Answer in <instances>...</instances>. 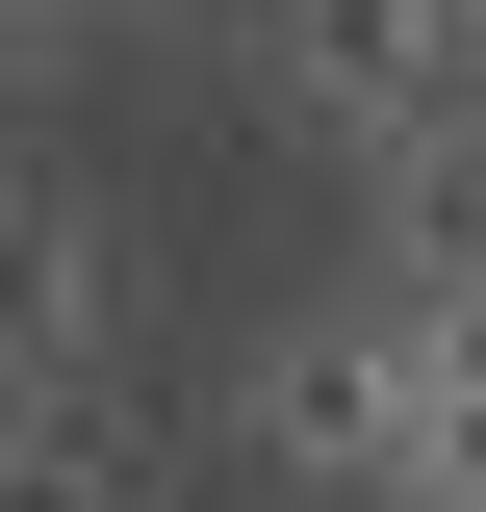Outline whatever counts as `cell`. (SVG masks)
I'll use <instances>...</instances> for the list:
<instances>
[{"instance_id":"cell-2","label":"cell","mask_w":486,"mask_h":512,"mask_svg":"<svg viewBox=\"0 0 486 512\" xmlns=\"http://www.w3.org/2000/svg\"><path fill=\"white\" fill-rule=\"evenodd\" d=\"M128 359V231L77 180H0V410H77Z\"/></svg>"},{"instance_id":"cell-1","label":"cell","mask_w":486,"mask_h":512,"mask_svg":"<svg viewBox=\"0 0 486 512\" xmlns=\"http://www.w3.org/2000/svg\"><path fill=\"white\" fill-rule=\"evenodd\" d=\"M231 410H256V461H282V487L410 512V308H282V333L231 359Z\"/></svg>"},{"instance_id":"cell-5","label":"cell","mask_w":486,"mask_h":512,"mask_svg":"<svg viewBox=\"0 0 486 512\" xmlns=\"http://www.w3.org/2000/svg\"><path fill=\"white\" fill-rule=\"evenodd\" d=\"M0 512H154V461L77 436V410H0Z\"/></svg>"},{"instance_id":"cell-4","label":"cell","mask_w":486,"mask_h":512,"mask_svg":"<svg viewBox=\"0 0 486 512\" xmlns=\"http://www.w3.org/2000/svg\"><path fill=\"white\" fill-rule=\"evenodd\" d=\"M486 282V103H410L384 128V308H461Z\"/></svg>"},{"instance_id":"cell-3","label":"cell","mask_w":486,"mask_h":512,"mask_svg":"<svg viewBox=\"0 0 486 512\" xmlns=\"http://www.w3.org/2000/svg\"><path fill=\"white\" fill-rule=\"evenodd\" d=\"M256 77H282V103L307 128H359V154H384V128H410V103H461V0H256Z\"/></svg>"},{"instance_id":"cell-6","label":"cell","mask_w":486,"mask_h":512,"mask_svg":"<svg viewBox=\"0 0 486 512\" xmlns=\"http://www.w3.org/2000/svg\"><path fill=\"white\" fill-rule=\"evenodd\" d=\"M77 52H103V0H0V103H52Z\"/></svg>"}]
</instances>
